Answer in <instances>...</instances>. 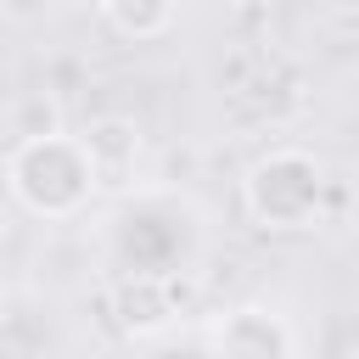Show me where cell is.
Instances as JSON below:
<instances>
[{
  "label": "cell",
  "mask_w": 359,
  "mask_h": 359,
  "mask_svg": "<svg viewBox=\"0 0 359 359\" xmlns=\"http://www.w3.org/2000/svg\"><path fill=\"white\" fill-rule=\"evenodd\" d=\"M6 191L28 219H45V224H67V219L90 213V202L101 196L73 129L22 135L6 157Z\"/></svg>",
  "instance_id": "7a4b0ae2"
},
{
  "label": "cell",
  "mask_w": 359,
  "mask_h": 359,
  "mask_svg": "<svg viewBox=\"0 0 359 359\" xmlns=\"http://www.w3.org/2000/svg\"><path fill=\"white\" fill-rule=\"evenodd\" d=\"M79 151L95 174L101 191H135V174H140V157H146V135L135 118L123 112H101L79 129Z\"/></svg>",
  "instance_id": "5b68a950"
},
{
  "label": "cell",
  "mask_w": 359,
  "mask_h": 359,
  "mask_svg": "<svg viewBox=\"0 0 359 359\" xmlns=\"http://www.w3.org/2000/svg\"><path fill=\"white\" fill-rule=\"evenodd\" d=\"M208 359H297V331L269 303H236L213 320Z\"/></svg>",
  "instance_id": "277c9868"
},
{
  "label": "cell",
  "mask_w": 359,
  "mask_h": 359,
  "mask_svg": "<svg viewBox=\"0 0 359 359\" xmlns=\"http://www.w3.org/2000/svg\"><path fill=\"white\" fill-rule=\"evenodd\" d=\"M95 17L123 45H157L163 34L180 28V6H168V0H101Z\"/></svg>",
  "instance_id": "52a82bcc"
},
{
  "label": "cell",
  "mask_w": 359,
  "mask_h": 359,
  "mask_svg": "<svg viewBox=\"0 0 359 359\" xmlns=\"http://www.w3.org/2000/svg\"><path fill=\"white\" fill-rule=\"evenodd\" d=\"M331 168L309 146H269L241 174V213L269 236H303L325 219Z\"/></svg>",
  "instance_id": "3957f363"
},
{
  "label": "cell",
  "mask_w": 359,
  "mask_h": 359,
  "mask_svg": "<svg viewBox=\"0 0 359 359\" xmlns=\"http://www.w3.org/2000/svg\"><path fill=\"white\" fill-rule=\"evenodd\" d=\"M56 331H50V309L34 297H11L0 309V359H50Z\"/></svg>",
  "instance_id": "ba28073f"
},
{
  "label": "cell",
  "mask_w": 359,
  "mask_h": 359,
  "mask_svg": "<svg viewBox=\"0 0 359 359\" xmlns=\"http://www.w3.org/2000/svg\"><path fill=\"white\" fill-rule=\"evenodd\" d=\"M107 303H112V320L123 337H163L180 320L174 280H151V275H118Z\"/></svg>",
  "instance_id": "8992f818"
},
{
  "label": "cell",
  "mask_w": 359,
  "mask_h": 359,
  "mask_svg": "<svg viewBox=\"0 0 359 359\" xmlns=\"http://www.w3.org/2000/svg\"><path fill=\"white\" fill-rule=\"evenodd\" d=\"M208 247V219L185 191H123V202L107 219V252L118 275H151V280H180L196 269Z\"/></svg>",
  "instance_id": "6da1fadb"
}]
</instances>
